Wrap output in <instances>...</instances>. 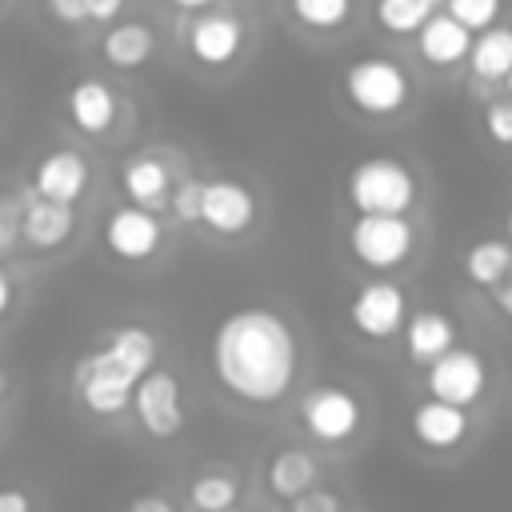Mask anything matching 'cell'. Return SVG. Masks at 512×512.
<instances>
[{"mask_svg":"<svg viewBox=\"0 0 512 512\" xmlns=\"http://www.w3.org/2000/svg\"><path fill=\"white\" fill-rule=\"evenodd\" d=\"M208 364L216 384L232 400L248 408H272L296 384L300 340L276 308L240 304L216 320L208 340Z\"/></svg>","mask_w":512,"mask_h":512,"instance_id":"6da1fadb","label":"cell"},{"mask_svg":"<svg viewBox=\"0 0 512 512\" xmlns=\"http://www.w3.org/2000/svg\"><path fill=\"white\" fill-rule=\"evenodd\" d=\"M156 332L144 324H116L104 344L76 360L72 368V392L84 404V412L112 420L124 416L132 404L136 380L156 364Z\"/></svg>","mask_w":512,"mask_h":512,"instance_id":"7a4b0ae2","label":"cell"},{"mask_svg":"<svg viewBox=\"0 0 512 512\" xmlns=\"http://www.w3.org/2000/svg\"><path fill=\"white\" fill-rule=\"evenodd\" d=\"M344 192L356 212H412L420 184L400 156H364L352 164Z\"/></svg>","mask_w":512,"mask_h":512,"instance_id":"3957f363","label":"cell"},{"mask_svg":"<svg viewBox=\"0 0 512 512\" xmlns=\"http://www.w3.org/2000/svg\"><path fill=\"white\" fill-rule=\"evenodd\" d=\"M348 252L372 272H392L416 252V224L408 212H356L348 224Z\"/></svg>","mask_w":512,"mask_h":512,"instance_id":"277c9868","label":"cell"},{"mask_svg":"<svg viewBox=\"0 0 512 512\" xmlns=\"http://www.w3.org/2000/svg\"><path fill=\"white\" fill-rule=\"evenodd\" d=\"M344 96L364 116H396L412 96V80L392 56H360L344 68Z\"/></svg>","mask_w":512,"mask_h":512,"instance_id":"5b68a950","label":"cell"},{"mask_svg":"<svg viewBox=\"0 0 512 512\" xmlns=\"http://www.w3.org/2000/svg\"><path fill=\"white\" fill-rule=\"evenodd\" d=\"M296 416H300L304 432L316 444H328V448L352 444L360 436V428H364V404L344 384H316V388H308L300 396V404H296Z\"/></svg>","mask_w":512,"mask_h":512,"instance_id":"8992f818","label":"cell"},{"mask_svg":"<svg viewBox=\"0 0 512 512\" xmlns=\"http://www.w3.org/2000/svg\"><path fill=\"white\" fill-rule=\"evenodd\" d=\"M132 416H136V424L152 436V440H172V436H180L184 432V384H180V376L172 372V368H164V364H152L140 380H136V388H132Z\"/></svg>","mask_w":512,"mask_h":512,"instance_id":"52a82bcc","label":"cell"},{"mask_svg":"<svg viewBox=\"0 0 512 512\" xmlns=\"http://www.w3.org/2000/svg\"><path fill=\"white\" fill-rule=\"evenodd\" d=\"M408 312H412L408 308V296L392 280H368L348 300V324L356 328V336H364L372 344H384V340L400 336Z\"/></svg>","mask_w":512,"mask_h":512,"instance_id":"ba28073f","label":"cell"},{"mask_svg":"<svg viewBox=\"0 0 512 512\" xmlns=\"http://www.w3.org/2000/svg\"><path fill=\"white\" fill-rule=\"evenodd\" d=\"M100 240H104V252H108L112 260L140 264V260H148V256L160 252V244H164V224H160V216H156L152 208H140V204L128 200V204H120V208H112V212L104 216Z\"/></svg>","mask_w":512,"mask_h":512,"instance_id":"9c48e42d","label":"cell"},{"mask_svg":"<svg viewBox=\"0 0 512 512\" xmlns=\"http://www.w3.org/2000/svg\"><path fill=\"white\" fill-rule=\"evenodd\" d=\"M424 388L428 396L472 408L488 392V360L476 348H448L424 368Z\"/></svg>","mask_w":512,"mask_h":512,"instance_id":"30bf717a","label":"cell"},{"mask_svg":"<svg viewBox=\"0 0 512 512\" xmlns=\"http://www.w3.org/2000/svg\"><path fill=\"white\" fill-rule=\"evenodd\" d=\"M256 192L244 184V180H232V176H216V180H204V196H200V224L212 232V236H244L252 224H256Z\"/></svg>","mask_w":512,"mask_h":512,"instance_id":"8fae6325","label":"cell"},{"mask_svg":"<svg viewBox=\"0 0 512 512\" xmlns=\"http://www.w3.org/2000/svg\"><path fill=\"white\" fill-rule=\"evenodd\" d=\"M248 28L236 12H204L192 20L188 28V52L200 68H228L240 52H244Z\"/></svg>","mask_w":512,"mask_h":512,"instance_id":"7c38bea8","label":"cell"},{"mask_svg":"<svg viewBox=\"0 0 512 512\" xmlns=\"http://www.w3.org/2000/svg\"><path fill=\"white\" fill-rule=\"evenodd\" d=\"M64 116L80 136H108L120 120V96L100 76H80L64 96Z\"/></svg>","mask_w":512,"mask_h":512,"instance_id":"4fadbf2b","label":"cell"},{"mask_svg":"<svg viewBox=\"0 0 512 512\" xmlns=\"http://www.w3.org/2000/svg\"><path fill=\"white\" fill-rule=\"evenodd\" d=\"M468 408L460 404H448L440 396H424L420 404H412L408 412V432L420 448L428 452H448V448H460L468 440Z\"/></svg>","mask_w":512,"mask_h":512,"instance_id":"5bb4252c","label":"cell"},{"mask_svg":"<svg viewBox=\"0 0 512 512\" xmlns=\"http://www.w3.org/2000/svg\"><path fill=\"white\" fill-rule=\"evenodd\" d=\"M88 184H92V168L76 148H52L32 168V192L60 204H80Z\"/></svg>","mask_w":512,"mask_h":512,"instance_id":"9a60e30c","label":"cell"},{"mask_svg":"<svg viewBox=\"0 0 512 512\" xmlns=\"http://www.w3.org/2000/svg\"><path fill=\"white\" fill-rule=\"evenodd\" d=\"M76 236V204H60L48 196H24V216H20V244L32 252H56Z\"/></svg>","mask_w":512,"mask_h":512,"instance_id":"2e32d148","label":"cell"},{"mask_svg":"<svg viewBox=\"0 0 512 512\" xmlns=\"http://www.w3.org/2000/svg\"><path fill=\"white\" fill-rule=\"evenodd\" d=\"M320 476H324V468H320L316 452H312V448H296V444L276 448V452L268 456V464H264V484H268V492H272L276 500H284V504L296 500L300 492L316 488Z\"/></svg>","mask_w":512,"mask_h":512,"instance_id":"e0dca14e","label":"cell"},{"mask_svg":"<svg viewBox=\"0 0 512 512\" xmlns=\"http://www.w3.org/2000/svg\"><path fill=\"white\" fill-rule=\"evenodd\" d=\"M404 356L420 368H428L436 356H444L448 348H456V324L448 312L440 308H416L404 320Z\"/></svg>","mask_w":512,"mask_h":512,"instance_id":"ac0fdd59","label":"cell"},{"mask_svg":"<svg viewBox=\"0 0 512 512\" xmlns=\"http://www.w3.org/2000/svg\"><path fill=\"white\" fill-rule=\"evenodd\" d=\"M468 48H472V32L448 12L444 16L432 12L416 32V52L432 68H452V64L468 60Z\"/></svg>","mask_w":512,"mask_h":512,"instance_id":"d6986e66","label":"cell"},{"mask_svg":"<svg viewBox=\"0 0 512 512\" xmlns=\"http://www.w3.org/2000/svg\"><path fill=\"white\" fill-rule=\"evenodd\" d=\"M120 188L132 204L140 208H168V192H172V172L160 156L152 152H140V156H128L124 168H120Z\"/></svg>","mask_w":512,"mask_h":512,"instance_id":"ffe728a7","label":"cell"},{"mask_svg":"<svg viewBox=\"0 0 512 512\" xmlns=\"http://www.w3.org/2000/svg\"><path fill=\"white\" fill-rule=\"evenodd\" d=\"M156 52V32L144 24V20H116L104 40H100V56L108 68L116 72H136L152 60Z\"/></svg>","mask_w":512,"mask_h":512,"instance_id":"44dd1931","label":"cell"},{"mask_svg":"<svg viewBox=\"0 0 512 512\" xmlns=\"http://www.w3.org/2000/svg\"><path fill=\"white\" fill-rule=\"evenodd\" d=\"M464 264V276L480 288H492L500 284L508 272H512V240H500V236H484V240H472L460 256Z\"/></svg>","mask_w":512,"mask_h":512,"instance_id":"7402d4cb","label":"cell"},{"mask_svg":"<svg viewBox=\"0 0 512 512\" xmlns=\"http://www.w3.org/2000/svg\"><path fill=\"white\" fill-rule=\"evenodd\" d=\"M468 68L480 80H504L512 68V28L508 24H488L484 32L472 36L468 48Z\"/></svg>","mask_w":512,"mask_h":512,"instance_id":"603a6c76","label":"cell"},{"mask_svg":"<svg viewBox=\"0 0 512 512\" xmlns=\"http://www.w3.org/2000/svg\"><path fill=\"white\" fill-rule=\"evenodd\" d=\"M240 500V472L236 468H204L192 476L188 488V504L196 512H216V508H232Z\"/></svg>","mask_w":512,"mask_h":512,"instance_id":"cb8c5ba5","label":"cell"},{"mask_svg":"<svg viewBox=\"0 0 512 512\" xmlns=\"http://www.w3.org/2000/svg\"><path fill=\"white\" fill-rule=\"evenodd\" d=\"M432 0H376V24L392 36H412L432 16Z\"/></svg>","mask_w":512,"mask_h":512,"instance_id":"d4e9b609","label":"cell"},{"mask_svg":"<svg viewBox=\"0 0 512 512\" xmlns=\"http://www.w3.org/2000/svg\"><path fill=\"white\" fill-rule=\"evenodd\" d=\"M288 8L304 28H316V32L344 28L352 16V0H288Z\"/></svg>","mask_w":512,"mask_h":512,"instance_id":"484cf974","label":"cell"},{"mask_svg":"<svg viewBox=\"0 0 512 512\" xmlns=\"http://www.w3.org/2000/svg\"><path fill=\"white\" fill-rule=\"evenodd\" d=\"M200 196H204V180L184 176V180L172 184V192H168V212H172L180 224H200Z\"/></svg>","mask_w":512,"mask_h":512,"instance_id":"4316f807","label":"cell"},{"mask_svg":"<svg viewBox=\"0 0 512 512\" xmlns=\"http://www.w3.org/2000/svg\"><path fill=\"white\" fill-rule=\"evenodd\" d=\"M448 4V16H456L468 32H484L488 24H496L504 0H444Z\"/></svg>","mask_w":512,"mask_h":512,"instance_id":"83f0119b","label":"cell"},{"mask_svg":"<svg viewBox=\"0 0 512 512\" xmlns=\"http://www.w3.org/2000/svg\"><path fill=\"white\" fill-rule=\"evenodd\" d=\"M484 132L492 144L512 148V96L508 100H488L484 104Z\"/></svg>","mask_w":512,"mask_h":512,"instance_id":"f1b7e54d","label":"cell"},{"mask_svg":"<svg viewBox=\"0 0 512 512\" xmlns=\"http://www.w3.org/2000/svg\"><path fill=\"white\" fill-rule=\"evenodd\" d=\"M20 216H24V200L20 196H0V256H8L20 244Z\"/></svg>","mask_w":512,"mask_h":512,"instance_id":"f546056e","label":"cell"},{"mask_svg":"<svg viewBox=\"0 0 512 512\" xmlns=\"http://www.w3.org/2000/svg\"><path fill=\"white\" fill-rule=\"evenodd\" d=\"M288 512H344V500L316 484V488L300 492L296 500H288Z\"/></svg>","mask_w":512,"mask_h":512,"instance_id":"4dcf8cb0","label":"cell"},{"mask_svg":"<svg viewBox=\"0 0 512 512\" xmlns=\"http://www.w3.org/2000/svg\"><path fill=\"white\" fill-rule=\"evenodd\" d=\"M44 8L64 28H80L88 20V0H44Z\"/></svg>","mask_w":512,"mask_h":512,"instance_id":"1f68e13d","label":"cell"},{"mask_svg":"<svg viewBox=\"0 0 512 512\" xmlns=\"http://www.w3.org/2000/svg\"><path fill=\"white\" fill-rule=\"evenodd\" d=\"M124 512H176V504L168 496H160V492H136Z\"/></svg>","mask_w":512,"mask_h":512,"instance_id":"d6a6232c","label":"cell"},{"mask_svg":"<svg viewBox=\"0 0 512 512\" xmlns=\"http://www.w3.org/2000/svg\"><path fill=\"white\" fill-rule=\"evenodd\" d=\"M0 512H36V504L24 488L8 484V488H0Z\"/></svg>","mask_w":512,"mask_h":512,"instance_id":"836d02e7","label":"cell"},{"mask_svg":"<svg viewBox=\"0 0 512 512\" xmlns=\"http://www.w3.org/2000/svg\"><path fill=\"white\" fill-rule=\"evenodd\" d=\"M124 12V0H88V20L96 24H112Z\"/></svg>","mask_w":512,"mask_h":512,"instance_id":"e575fe53","label":"cell"},{"mask_svg":"<svg viewBox=\"0 0 512 512\" xmlns=\"http://www.w3.org/2000/svg\"><path fill=\"white\" fill-rule=\"evenodd\" d=\"M12 304H16V276L0 264V320L12 312Z\"/></svg>","mask_w":512,"mask_h":512,"instance_id":"d590c367","label":"cell"},{"mask_svg":"<svg viewBox=\"0 0 512 512\" xmlns=\"http://www.w3.org/2000/svg\"><path fill=\"white\" fill-rule=\"evenodd\" d=\"M488 292H492V304H496L504 316H512V272H508L500 284H492Z\"/></svg>","mask_w":512,"mask_h":512,"instance_id":"8d00e7d4","label":"cell"},{"mask_svg":"<svg viewBox=\"0 0 512 512\" xmlns=\"http://www.w3.org/2000/svg\"><path fill=\"white\" fill-rule=\"evenodd\" d=\"M172 8H180V12H200V8H208L212 0H168Z\"/></svg>","mask_w":512,"mask_h":512,"instance_id":"74e56055","label":"cell"},{"mask_svg":"<svg viewBox=\"0 0 512 512\" xmlns=\"http://www.w3.org/2000/svg\"><path fill=\"white\" fill-rule=\"evenodd\" d=\"M8 392V372H4V364H0V396Z\"/></svg>","mask_w":512,"mask_h":512,"instance_id":"f35d334b","label":"cell"},{"mask_svg":"<svg viewBox=\"0 0 512 512\" xmlns=\"http://www.w3.org/2000/svg\"><path fill=\"white\" fill-rule=\"evenodd\" d=\"M504 88H508V96H512V68H508V76H504Z\"/></svg>","mask_w":512,"mask_h":512,"instance_id":"ab89813d","label":"cell"},{"mask_svg":"<svg viewBox=\"0 0 512 512\" xmlns=\"http://www.w3.org/2000/svg\"><path fill=\"white\" fill-rule=\"evenodd\" d=\"M504 228H508V240H512V208H508V220H504Z\"/></svg>","mask_w":512,"mask_h":512,"instance_id":"60d3db41","label":"cell"},{"mask_svg":"<svg viewBox=\"0 0 512 512\" xmlns=\"http://www.w3.org/2000/svg\"><path fill=\"white\" fill-rule=\"evenodd\" d=\"M216 512H240V508H236V504H232V508H216Z\"/></svg>","mask_w":512,"mask_h":512,"instance_id":"b9f144b4","label":"cell"},{"mask_svg":"<svg viewBox=\"0 0 512 512\" xmlns=\"http://www.w3.org/2000/svg\"><path fill=\"white\" fill-rule=\"evenodd\" d=\"M432 4H444V0H432Z\"/></svg>","mask_w":512,"mask_h":512,"instance_id":"7bdbcfd3","label":"cell"}]
</instances>
